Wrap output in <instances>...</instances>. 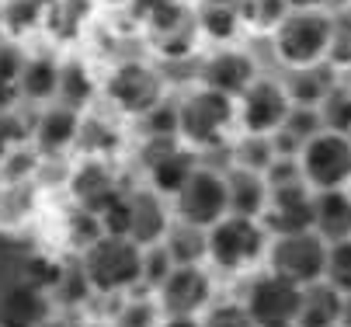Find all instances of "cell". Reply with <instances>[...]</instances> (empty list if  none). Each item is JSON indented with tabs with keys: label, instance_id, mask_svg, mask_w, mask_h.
<instances>
[{
	"label": "cell",
	"instance_id": "obj_26",
	"mask_svg": "<svg viewBox=\"0 0 351 327\" xmlns=\"http://www.w3.org/2000/svg\"><path fill=\"white\" fill-rule=\"evenodd\" d=\"M167 254L174 265H195L198 258L206 254V233L198 226H188V223H178L174 230H167Z\"/></svg>",
	"mask_w": 351,
	"mask_h": 327
},
{
	"label": "cell",
	"instance_id": "obj_35",
	"mask_svg": "<svg viewBox=\"0 0 351 327\" xmlns=\"http://www.w3.org/2000/svg\"><path fill=\"white\" fill-rule=\"evenodd\" d=\"M97 219H101V230L108 233V237H125V233H129V202H125V192H119L101 213H97Z\"/></svg>",
	"mask_w": 351,
	"mask_h": 327
},
{
	"label": "cell",
	"instance_id": "obj_10",
	"mask_svg": "<svg viewBox=\"0 0 351 327\" xmlns=\"http://www.w3.org/2000/svg\"><path fill=\"white\" fill-rule=\"evenodd\" d=\"M289 95L285 87L275 80V77H254L250 87L240 95V122H243V132H254V136H271L285 115H289Z\"/></svg>",
	"mask_w": 351,
	"mask_h": 327
},
{
	"label": "cell",
	"instance_id": "obj_12",
	"mask_svg": "<svg viewBox=\"0 0 351 327\" xmlns=\"http://www.w3.org/2000/svg\"><path fill=\"white\" fill-rule=\"evenodd\" d=\"M209 275L198 265H174L160 286V306L167 317H195L209 300Z\"/></svg>",
	"mask_w": 351,
	"mask_h": 327
},
{
	"label": "cell",
	"instance_id": "obj_2",
	"mask_svg": "<svg viewBox=\"0 0 351 327\" xmlns=\"http://www.w3.org/2000/svg\"><path fill=\"white\" fill-rule=\"evenodd\" d=\"M90 289L97 293H119L139 282L143 275V247L132 244L129 237H108L101 233L94 244H87L84 261H80Z\"/></svg>",
	"mask_w": 351,
	"mask_h": 327
},
{
	"label": "cell",
	"instance_id": "obj_49",
	"mask_svg": "<svg viewBox=\"0 0 351 327\" xmlns=\"http://www.w3.org/2000/svg\"><path fill=\"white\" fill-rule=\"evenodd\" d=\"M90 327H105V324H90Z\"/></svg>",
	"mask_w": 351,
	"mask_h": 327
},
{
	"label": "cell",
	"instance_id": "obj_44",
	"mask_svg": "<svg viewBox=\"0 0 351 327\" xmlns=\"http://www.w3.org/2000/svg\"><path fill=\"white\" fill-rule=\"evenodd\" d=\"M289 11H324L327 0H285Z\"/></svg>",
	"mask_w": 351,
	"mask_h": 327
},
{
	"label": "cell",
	"instance_id": "obj_9",
	"mask_svg": "<svg viewBox=\"0 0 351 327\" xmlns=\"http://www.w3.org/2000/svg\"><path fill=\"white\" fill-rule=\"evenodd\" d=\"M178 216L188 226L209 230L226 216V181L223 174L209 167H195V174L184 181V189L178 192Z\"/></svg>",
	"mask_w": 351,
	"mask_h": 327
},
{
	"label": "cell",
	"instance_id": "obj_16",
	"mask_svg": "<svg viewBox=\"0 0 351 327\" xmlns=\"http://www.w3.org/2000/svg\"><path fill=\"white\" fill-rule=\"evenodd\" d=\"M313 233L324 244L351 241V195L341 189H327L313 199Z\"/></svg>",
	"mask_w": 351,
	"mask_h": 327
},
{
	"label": "cell",
	"instance_id": "obj_30",
	"mask_svg": "<svg viewBox=\"0 0 351 327\" xmlns=\"http://www.w3.org/2000/svg\"><path fill=\"white\" fill-rule=\"evenodd\" d=\"M271 160H275L271 136H254V132H247L243 143L237 147V167H247V171H258V174H261Z\"/></svg>",
	"mask_w": 351,
	"mask_h": 327
},
{
	"label": "cell",
	"instance_id": "obj_17",
	"mask_svg": "<svg viewBox=\"0 0 351 327\" xmlns=\"http://www.w3.org/2000/svg\"><path fill=\"white\" fill-rule=\"evenodd\" d=\"M226 216H247L254 219L265 213L268 206V184L258 171L247 167H233L226 178Z\"/></svg>",
	"mask_w": 351,
	"mask_h": 327
},
{
	"label": "cell",
	"instance_id": "obj_48",
	"mask_svg": "<svg viewBox=\"0 0 351 327\" xmlns=\"http://www.w3.org/2000/svg\"><path fill=\"white\" fill-rule=\"evenodd\" d=\"M206 4H240V0H206Z\"/></svg>",
	"mask_w": 351,
	"mask_h": 327
},
{
	"label": "cell",
	"instance_id": "obj_23",
	"mask_svg": "<svg viewBox=\"0 0 351 327\" xmlns=\"http://www.w3.org/2000/svg\"><path fill=\"white\" fill-rule=\"evenodd\" d=\"M285 95H289V105H303V108H317L324 101V95L334 87V80H327V70L324 66H306V70H292Z\"/></svg>",
	"mask_w": 351,
	"mask_h": 327
},
{
	"label": "cell",
	"instance_id": "obj_6",
	"mask_svg": "<svg viewBox=\"0 0 351 327\" xmlns=\"http://www.w3.org/2000/svg\"><path fill=\"white\" fill-rule=\"evenodd\" d=\"M271 275H282L295 286H313L324 278V265H327V244L317 237L313 230L303 233H285L275 237L271 244Z\"/></svg>",
	"mask_w": 351,
	"mask_h": 327
},
{
	"label": "cell",
	"instance_id": "obj_29",
	"mask_svg": "<svg viewBox=\"0 0 351 327\" xmlns=\"http://www.w3.org/2000/svg\"><path fill=\"white\" fill-rule=\"evenodd\" d=\"M275 132H285L289 139H295V143H299V150H303V143H306V139H313L317 132H324V125H320L317 108L292 105V108H289V115H285V122H282Z\"/></svg>",
	"mask_w": 351,
	"mask_h": 327
},
{
	"label": "cell",
	"instance_id": "obj_3",
	"mask_svg": "<svg viewBox=\"0 0 351 327\" xmlns=\"http://www.w3.org/2000/svg\"><path fill=\"white\" fill-rule=\"evenodd\" d=\"M233 119H237L233 98L198 87L178 105V136L188 139L191 147H213Z\"/></svg>",
	"mask_w": 351,
	"mask_h": 327
},
{
	"label": "cell",
	"instance_id": "obj_19",
	"mask_svg": "<svg viewBox=\"0 0 351 327\" xmlns=\"http://www.w3.org/2000/svg\"><path fill=\"white\" fill-rule=\"evenodd\" d=\"M49 317L45 293L18 282L0 296V327H38Z\"/></svg>",
	"mask_w": 351,
	"mask_h": 327
},
{
	"label": "cell",
	"instance_id": "obj_37",
	"mask_svg": "<svg viewBox=\"0 0 351 327\" xmlns=\"http://www.w3.org/2000/svg\"><path fill=\"white\" fill-rule=\"evenodd\" d=\"M146 132L149 136H178V105L160 101L157 108H149L146 115Z\"/></svg>",
	"mask_w": 351,
	"mask_h": 327
},
{
	"label": "cell",
	"instance_id": "obj_46",
	"mask_svg": "<svg viewBox=\"0 0 351 327\" xmlns=\"http://www.w3.org/2000/svg\"><path fill=\"white\" fill-rule=\"evenodd\" d=\"M164 327H202L195 317H167V324Z\"/></svg>",
	"mask_w": 351,
	"mask_h": 327
},
{
	"label": "cell",
	"instance_id": "obj_21",
	"mask_svg": "<svg viewBox=\"0 0 351 327\" xmlns=\"http://www.w3.org/2000/svg\"><path fill=\"white\" fill-rule=\"evenodd\" d=\"M56 84H60V63L49 60V56H32V60H21V70H18V98L25 101H53L56 98Z\"/></svg>",
	"mask_w": 351,
	"mask_h": 327
},
{
	"label": "cell",
	"instance_id": "obj_39",
	"mask_svg": "<svg viewBox=\"0 0 351 327\" xmlns=\"http://www.w3.org/2000/svg\"><path fill=\"white\" fill-rule=\"evenodd\" d=\"M60 268L56 261H45V258H32L28 261V275H25V286L38 289V293H49L56 286V278H60Z\"/></svg>",
	"mask_w": 351,
	"mask_h": 327
},
{
	"label": "cell",
	"instance_id": "obj_13",
	"mask_svg": "<svg viewBox=\"0 0 351 327\" xmlns=\"http://www.w3.org/2000/svg\"><path fill=\"white\" fill-rule=\"evenodd\" d=\"M265 209H268L265 226L275 230V237L313 230V195L303 189V181H292V184H282V189H271V202Z\"/></svg>",
	"mask_w": 351,
	"mask_h": 327
},
{
	"label": "cell",
	"instance_id": "obj_1",
	"mask_svg": "<svg viewBox=\"0 0 351 327\" xmlns=\"http://www.w3.org/2000/svg\"><path fill=\"white\" fill-rule=\"evenodd\" d=\"M334 38V14L327 11H289L271 28V49L278 63L289 70H306L320 66L330 53Z\"/></svg>",
	"mask_w": 351,
	"mask_h": 327
},
{
	"label": "cell",
	"instance_id": "obj_40",
	"mask_svg": "<svg viewBox=\"0 0 351 327\" xmlns=\"http://www.w3.org/2000/svg\"><path fill=\"white\" fill-rule=\"evenodd\" d=\"M70 233H73V241H77V244H84V247H87V244H94L97 237H101L105 230H101V219H97L94 213L80 209V213L70 219Z\"/></svg>",
	"mask_w": 351,
	"mask_h": 327
},
{
	"label": "cell",
	"instance_id": "obj_34",
	"mask_svg": "<svg viewBox=\"0 0 351 327\" xmlns=\"http://www.w3.org/2000/svg\"><path fill=\"white\" fill-rule=\"evenodd\" d=\"M171 268H174V261H171V254H167V247H160V244H154L149 251H143V282L146 286H164V278L171 275Z\"/></svg>",
	"mask_w": 351,
	"mask_h": 327
},
{
	"label": "cell",
	"instance_id": "obj_22",
	"mask_svg": "<svg viewBox=\"0 0 351 327\" xmlns=\"http://www.w3.org/2000/svg\"><path fill=\"white\" fill-rule=\"evenodd\" d=\"M195 167H198L195 154L174 147V150H167L164 157H157L154 164H149V178H154V189H157V192L178 195V192L184 189V181L195 174Z\"/></svg>",
	"mask_w": 351,
	"mask_h": 327
},
{
	"label": "cell",
	"instance_id": "obj_45",
	"mask_svg": "<svg viewBox=\"0 0 351 327\" xmlns=\"http://www.w3.org/2000/svg\"><path fill=\"white\" fill-rule=\"evenodd\" d=\"M337 324L341 327H351V293L341 296V317H337Z\"/></svg>",
	"mask_w": 351,
	"mask_h": 327
},
{
	"label": "cell",
	"instance_id": "obj_42",
	"mask_svg": "<svg viewBox=\"0 0 351 327\" xmlns=\"http://www.w3.org/2000/svg\"><path fill=\"white\" fill-rule=\"evenodd\" d=\"M21 132H25V125H21L11 112H0V160L11 154V147L21 139Z\"/></svg>",
	"mask_w": 351,
	"mask_h": 327
},
{
	"label": "cell",
	"instance_id": "obj_4",
	"mask_svg": "<svg viewBox=\"0 0 351 327\" xmlns=\"http://www.w3.org/2000/svg\"><path fill=\"white\" fill-rule=\"evenodd\" d=\"M261 251H265V226L258 219L223 216L206 233V254L219 268H230V271H237L243 265H254L261 258Z\"/></svg>",
	"mask_w": 351,
	"mask_h": 327
},
{
	"label": "cell",
	"instance_id": "obj_5",
	"mask_svg": "<svg viewBox=\"0 0 351 327\" xmlns=\"http://www.w3.org/2000/svg\"><path fill=\"white\" fill-rule=\"evenodd\" d=\"M299 171L313 189H341L351 181V136L344 132H317L299 150Z\"/></svg>",
	"mask_w": 351,
	"mask_h": 327
},
{
	"label": "cell",
	"instance_id": "obj_38",
	"mask_svg": "<svg viewBox=\"0 0 351 327\" xmlns=\"http://www.w3.org/2000/svg\"><path fill=\"white\" fill-rule=\"evenodd\" d=\"M247 21H254L261 28H275L285 14H289V4L285 0H247Z\"/></svg>",
	"mask_w": 351,
	"mask_h": 327
},
{
	"label": "cell",
	"instance_id": "obj_15",
	"mask_svg": "<svg viewBox=\"0 0 351 327\" xmlns=\"http://www.w3.org/2000/svg\"><path fill=\"white\" fill-rule=\"evenodd\" d=\"M129 202V233L125 237L139 247H154L167 233V213L157 192H132L125 195Z\"/></svg>",
	"mask_w": 351,
	"mask_h": 327
},
{
	"label": "cell",
	"instance_id": "obj_20",
	"mask_svg": "<svg viewBox=\"0 0 351 327\" xmlns=\"http://www.w3.org/2000/svg\"><path fill=\"white\" fill-rule=\"evenodd\" d=\"M341 317V293L330 282H313L303 286V300H299L295 327H337Z\"/></svg>",
	"mask_w": 351,
	"mask_h": 327
},
{
	"label": "cell",
	"instance_id": "obj_24",
	"mask_svg": "<svg viewBox=\"0 0 351 327\" xmlns=\"http://www.w3.org/2000/svg\"><path fill=\"white\" fill-rule=\"evenodd\" d=\"M90 95H94V77H90V70H87L84 63H77V60L63 63V66H60V84H56V101L80 112V105H87Z\"/></svg>",
	"mask_w": 351,
	"mask_h": 327
},
{
	"label": "cell",
	"instance_id": "obj_28",
	"mask_svg": "<svg viewBox=\"0 0 351 327\" xmlns=\"http://www.w3.org/2000/svg\"><path fill=\"white\" fill-rule=\"evenodd\" d=\"M324 278L341 293H351V241L341 244H327V265H324Z\"/></svg>",
	"mask_w": 351,
	"mask_h": 327
},
{
	"label": "cell",
	"instance_id": "obj_18",
	"mask_svg": "<svg viewBox=\"0 0 351 327\" xmlns=\"http://www.w3.org/2000/svg\"><path fill=\"white\" fill-rule=\"evenodd\" d=\"M77 132H80V112L53 101L42 108V115L35 122V143L45 154H60L70 143H77Z\"/></svg>",
	"mask_w": 351,
	"mask_h": 327
},
{
	"label": "cell",
	"instance_id": "obj_14",
	"mask_svg": "<svg viewBox=\"0 0 351 327\" xmlns=\"http://www.w3.org/2000/svg\"><path fill=\"white\" fill-rule=\"evenodd\" d=\"M70 192L80 202V209L97 216L119 195V181H115V174H112V167L105 160H84L73 171V178H70Z\"/></svg>",
	"mask_w": 351,
	"mask_h": 327
},
{
	"label": "cell",
	"instance_id": "obj_11",
	"mask_svg": "<svg viewBox=\"0 0 351 327\" xmlns=\"http://www.w3.org/2000/svg\"><path fill=\"white\" fill-rule=\"evenodd\" d=\"M254 77H258L254 56L240 53V49H216L213 56H206L202 66H198L202 87L216 90V95H226V98H240Z\"/></svg>",
	"mask_w": 351,
	"mask_h": 327
},
{
	"label": "cell",
	"instance_id": "obj_33",
	"mask_svg": "<svg viewBox=\"0 0 351 327\" xmlns=\"http://www.w3.org/2000/svg\"><path fill=\"white\" fill-rule=\"evenodd\" d=\"M87 289H90V282H87V275H84L80 265L60 268V278H56V286H53V293L60 296V303H80L87 296Z\"/></svg>",
	"mask_w": 351,
	"mask_h": 327
},
{
	"label": "cell",
	"instance_id": "obj_43",
	"mask_svg": "<svg viewBox=\"0 0 351 327\" xmlns=\"http://www.w3.org/2000/svg\"><path fill=\"white\" fill-rule=\"evenodd\" d=\"M167 4H178V0H129V11H132L139 21H146L149 14H157V11L167 8Z\"/></svg>",
	"mask_w": 351,
	"mask_h": 327
},
{
	"label": "cell",
	"instance_id": "obj_31",
	"mask_svg": "<svg viewBox=\"0 0 351 327\" xmlns=\"http://www.w3.org/2000/svg\"><path fill=\"white\" fill-rule=\"evenodd\" d=\"M45 8H49V0H8L4 21L11 32H28L38 21H45Z\"/></svg>",
	"mask_w": 351,
	"mask_h": 327
},
{
	"label": "cell",
	"instance_id": "obj_7",
	"mask_svg": "<svg viewBox=\"0 0 351 327\" xmlns=\"http://www.w3.org/2000/svg\"><path fill=\"white\" fill-rule=\"evenodd\" d=\"M299 300H303V286L268 271V275L254 278L243 310L254 320V327H295Z\"/></svg>",
	"mask_w": 351,
	"mask_h": 327
},
{
	"label": "cell",
	"instance_id": "obj_36",
	"mask_svg": "<svg viewBox=\"0 0 351 327\" xmlns=\"http://www.w3.org/2000/svg\"><path fill=\"white\" fill-rule=\"evenodd\" d=\"M115 327H157V306L149 300H129L119 310Z\"/></svg>",
	"mask_w": 351,
	"mask_h": 327
},
{
	"label": "cell",
	"instance_id": "obj_32",
	"mask_svg": "<svg viewBox=\"0 0 351 327\" xmlns=\"http://www.w3.org/2000/svg\"><path fill=\"white\" fill-rule=\"evenodd\" d=\"M21 53L14 45H0V112L18 98V70H21Z\"/></svg>",
	"mask_w": 351,
	"mask_h": 327
},
{
	"label": "cell",
	"instance_id": "obj_47",
	"mask_svg": "<svg viewBox=\"0 0 351 327\" xmlns=\"http://www.w3.org/2000/svg\"><path fill=\"white\" fill-rule=\"evenodd\" d=\"M38 327H77L73 320H63V317H45Z\"/></svg>",
	"mask_w": 351,
	"mask_h": 327
},
{
	"label": "cell",
	"instance_id": "obj_8",
	"mask_svg": "<svg viewBox=\"0 0 351 327\" xmlns=\"http://www.w3.org/2000/svg\"><path fill=\"white\" fill-rule=\"evenodd\" d=\"M108 98L129 115H146L164 101V73L136 60L119 63L108 77Z\"/></svg>",
	"mask_w": 351,
	"mask_h": 327
},
{
	"label": "cell",
	"instance_id": "obj_25",
	"mask_svg": "<svg viewBox=\"0 0 351 327\" xmlns=\"http://www.w3.org/2000/svg\"><path fill=\"white\" fill-rule=\"evenodd\" d=\"M195 28H202L213 42H230L240 32V11L237 4H206L195 14Z\"/></svg>",
	"mask_w": 351,
	"mask_h": 327
},
{
	"label": "cell",
	"instance_id": "obj_41",
	"mask_svg": "<svg viewBox=\"0 0 351 327\" xmlns=\"http://www.w3.org/2000/svg\"><path fill=\"white\" fill-rule=\"evenodd\" d=\"M202 327H254V320L247 317V310H243V306L226 303V306H216Z\"/></svg>",
	"mask_w": 351,
	"mask_h": 327
},
{
	"label": "cell",
	"instance_id": "obj_27",
	"mask_svg": "<svg viewBox=\"0 0 351 327\" xmlns=\"http://www.w3.org/2000/svg\"><path fill=\"white\" fill-rule=\"evenodd\" d=\"M317 115H320V125L327 132H351V90L348 87H330L324 101L317 105Z\"/></svg>",
	"mask_w": 351,
	"mask_h": 327
}]
</instances>
